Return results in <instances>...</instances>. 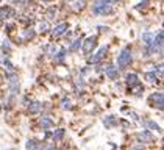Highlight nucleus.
I'll return each instance as SVG.
<instances>
[{
    "instance_id": "29",
    "label": "nucleus",
    "mask_w": 164,
    "mask_h": 150,
    "mask_svg": "<svg viewBox=\"0 0 164 150\" xmlns=\"http://www.w3.org/2000/svg\"><path fill=\"white\" fill-rule=\"evenodd\" d=\"M111 2H114V3H117V2H121V0H111Z\"/></svg>"
},
{
    "instance_id": "15",
    "label": "nucleus",
    "mask_w": 164,
    "mask_h": 150,
    "mask_svg": "<svg viewBox=\"0 0 164 150\" xmlns=\"http://www.w3.org/2000/svg\"><path fill=\"white\" fill-rule=\"evenodd\" d=\"M64 135H66V131L63 130V128H59V130H56L53 133V141H61L63 138H64Z\"/></svg>"
},
{
    "instance_id": "24",
    "label": "nucleus",
    "mask_w": 164,
    "mask_h": 150,
    "mask_svg": "<svg viewBox=\"0 0 164 150\" xmlns=\"http://www.w3.org/2000/svg\"><path fill=\"white\" fill-rule=\"evenodd\" d=\"M39 31H41V33H47V31H49V24H47V22H42V24L39 25Z\"/></svg>"
},
{
    "instance_id": "7",
    "label": "nucleus",
    "mask_w": 164,
    "mask_h": 150,
    "mask_svg": "<svg viewBox=\"0 0 164 150\" xmlns=\"http://www.w3.org/2000/svg\"><path fill=\"white\" fill-rule=\"evenodd\" d=\"M14 16V11L10 8V6H3V8H0V22H5L6 19H10Z\"/></svg>"
},
{
    "instance_id": "22",
    "label": "nucleus",
    "mask_w": 164,
    "mask_h": 150,
    "mask_svg": "<svg viewBox=\"0 0 164 150\" xmlns=\"http://www.w3.org/2000/svg\"><path fill=\"white\" fill-rule=\"evenodd\" d=\"M80 47H81V39H77L74 44L70 45V50H72V52H77V50L80 49Z\"/></svg>"
},
{
    "instance_id": "14",
    "label": "nucleus",
    "mask_w": 164,
    "mask_h": 150,
    "mask_svg": "<svg viewBox=\"0 0 164 150\" xmlns=\"http://www.w3.org/2000/svg\"><path fill=\"white\" fill-rule=\"evenodd\" d=\"M139 83V78H138V75L136 73H128L127 75V84L131 88V86H134V84H138Z\"/></svg>"
},
{
    "instance_id": "26",
    "label": "nucleus",
    "mask_w": 164,
    "mask_h": 150,
    "mask_svg": "<svg viewBox=\"0 0 164 150\" xmlns=\"http://www.w3.org/2000/svg\"><path fill=\"white\" fill-rule=\"evenodd\" d=\"M63 106H64V109H69V108L72 106V103H70L67 99H64V100H63Z\"/></svg>"
},
{
    "instance_id": "32",
    "label": "nucleus",
    "mask_w": 164,
    "mask_h": 150,
    "mask_svg": "<svg viewBox=\"0 0 164 150\" xmlns=\"http://www.w3.org/2000/svg\"><path fill=\"white\" fill-rule=\"evenodd\" d=\"M0 2H2V0H0Z\"/></svg>"
},
{
    "instance_id": "28",
    "label": "nucleus",
    "mask_w": 164,
    "mask_h": 150,
    "mask_svg": "<svg viewBox=\"0 0 164 150\" xmlns=\"http://www.w3.org/2000/svg\"><path fill=\"white\" fill-rule=\"evenodd\" d=\"M14 2H16V3H19V2H24V0H14Z\"/></svg>"
},
{
    "instance_id": "27",
    "label": "nucleus",
    "mask_w": 164,
    "mask_h": 150,
    "mask_svg": "<svg viewBox=\"0 0 164 150\" xmlns=\"http://www.w3.org/2000/svg\"><path fill=\"white\" fill-rule=\"evenodd\" d=\"M149 5V0H144L142 3H139L138 6H136V9H141V8H144V6H147Z\"/></svg>"
},
{
    "instance_id": "31",
    "label": "nucleus",
    "mask_w": 164,
    "mask_h": 150,
    "mask_svg": "<svg viewBox=\"0 0 164 150\" xmlns=\"http://www.w3.org/2000/svg\"><path fill=\"white\" fill-rule=\"evenodd\" d=\"M44 2H50V0H44Z\"/></svg>"
},
{
    "instance_id": "11",
    "label": "nucleus",
    "mask_w": 164,
    "mask_h": 150,
    "mask_svg": "<svg viewBox=\"0 0 164 150\" xmlns=\"http://www.w3.org/2000/svg\"><path fill=\"white\" fill-rule=\"evenodd\" d=\"M53 125H55V122H53L50 117H41V120H39V127L44 128V130H49V128H52Z\"/></svg>"
},
{
    "instance_id": "23",
    "label": "nucleus",
    "mask_w": 164,
    "mask_h": 150,
    "mask_svg": "<svg viewBox=\"0 0 164 150\" xmlns=\"http://www.w3.org/2000/svg\"><path fill=\"white\" fill-rule=\"evenodd\" d=\"M147 125H149V128H152V130H158V131H161L159 125L156 124V122H153V120H149V122H147Z\"/></svg>"
},
{
    "instance_id": "13",
    "label": "nucleus",
    "mask_w": 164,
    "mask_h": 150,
    "mask_svg": "<svg viewBox=\"0 0 164 150\" xmlns=\"http://www.w3.org/2000/svg\"><path fill=\"white\" fill-rule=\"evenodd\" d=\"M103 124L106 128H111V127H116L117 125V117L116 116H106L103 119Z\"/></svg>"
},
{
    "instance_id": "21",
    "label": "nucleus",
    "mask_w": 164,
    "mask_h": 150,
    "mask_svg": "<svg viewBox=\"0 0 164 150\" xmlns=\"http://www.w3.org/2000/svg\"><path fill=\"white\" fill-rule=\"evenodd\" d=\"M2 50H3V52H10V50H11V44H10V41H8V39H5V41L2 42Z\"/></svg>"
},
{
    "instance_id": "19",
    "label": "nucleus",
    "mask_w": 164,
    "mask_h": 150,
    "mask_svg": "<svg viewBox=\"0 0 164 150\" xmlns=\"http://www.w3.org/2000/svg\"><path fill=\"white\" fill-rule=\"evenodd\" d=\"M24 38H25V39H33V38H34V30H31V28H27L25 33H24Z\"/></svg>"
},
{
    "instance_id": "4",
    "label": "nucleus",
    "mask_w": 164,
    "mask_h": 150,
    "mask_svg": "<svg viewBox=\"0 0 164 150\" xmlns=\"http://www.w3.org/2000/svg\"><path fill=\"white\" fill-rule=\"evenodd\" d=\"M8 83H10V91L11 94H16L19 92V77H17L16 73H10L8 75Z\"/></svg>"
},
{
    "instance_id": "1",
    "label": "nucleus",
    "mask_w": 164,
    "mask_h": 150,
    "mask_svg": "<svg viewBox=\"0 0 164 150\" xmlns=\"http://www.w3.org/2000/svg\"><path fill=\"white\" fill-rule=\"evenodd\" d=\"M92 13L95 16H106L113 13V5L108 2V0H97L94 3V9Z\"/></svg>"
},
{
    "instance_id": "25",
    "label": "nucleus",
    "mask_w": 164,
    "mask_h": 150,
    "mask_svg": "<svg viewBox=\"0 0 164 150\" xmlns=\"http://www.w3.org/2000/svg\"><path fill=\"white\" fill-rule=\"evenodd\" d=\"M3 64H5V67H8L10 70H13V72H14V66L11 64V61H10V60H5V61H3Z\"/></svg>"
},
{
    "instance_id": "8",
    "label": "nucleus",
    "mask_w": 164,
    "mask_h": 150,
    "mask_svg": "<svg viewBox=\"0 0 164 150\" xmlns=\"http://www.w3.org/2000/svg\"><path fill=\"white\" fill-rule=\"evenodd\" d=\"M67 28H69V24L67 22H63V24H59V25H56L55 27V30H53V38H59L61 34H64L66 31H67Z\"/></svg>"
},
{
    "instance_id": "2",
    "label": "nucleus",
    "mask_w": 164,
    "mask_h": 150,
    "mask_svg": "<svg viewBox=\"0 0 164 150\" xmlns=\"http://www.w3.org/2000/svg\"><path fill=\"white\" fill-rule=\"evenodd\" d=\"M131 61H133V56H131L130 49H124L119 53V56H117V64H119V69H127L131 64Z\"/></svg>"
},
{
    "instance_id": "18",
    "label": "nucleus",
    "mask_w": 164,
    "mask_h": 150,
    "mask_svg": "<svg viewBox=\"0 0 164 150\" xmlns=\"http://www.w3.org/2000/svg\"><path fill=\"white\" fill-rule=\"evenodd\" d=\"M64 56H66V50H59L55 55V60H56V63H63L64 61Z\"/></svg>"
},
{
    "instance_id": "12",
    "label": "nucleus",
    "mask_w": 164,
    "mask_h": 150,
    "mask_svg": "<svg viewBox=\"0 0 164 150\" xmlns=\"http://www.w3.org/2000/svg\"><path fill=\"white\" fill-rule=\"evenodd\" d=\"M41 109H42V103L41 102H31L30 106H28L30 114H38V112H41Z\"/></svg>"
},
{
    "instance_id": "17",
    "label": "nucleus",
    "mask_w": 164,
    "mask_h": 150,
    "mask_svg": "<svg viewBox=\"0 0 164 150\" xmlns=\"http://www.w3.org/2000/svg\"><path fill=\"white\" fill-rule=\"evenodd\" d=\"M153 36H155L153 33H149V31H147V33H144V34H142V41L149 45V44L153 41Z\"/></svg>"
},
{
    "instance_id": "6",
    "label": "nucleus",
    "mask_w": 164,
    "mask_h": 150,
    "mask_svg": "<svg viewBox=\"0 0 164 150\" xmlns=\"http://www.w3.org/2000/svg\"><path fill=\"white\" fill-rule=\"evenodd\" d=\"M106 53H108V47L106 45H103V47H100V49L95 52V55H94V58H92V64H98L100 61H102L105 56H106Z\"/></svg>"
},
{
    "instance_id": "3",
    "label": "nucleus",
    "mask_w": 164,
    "mask_h": 150,
    "mask_svg": "<svg viewBox=\"0 0 164 150\" xmlns=\"http://www.w3.org/2000/svg\"><path fill=\"white\" fill-rule=\"evenodd\" d=\"M95 44H97V38H95V36H89V38H86V41L81 44V45H83V53H85V55H89L91 52L94 50Z\"/></svg>"
},
{
    "instance_id": "10",
    "label": "nucleus",
    "mask_w": 164,
    "mask_h": 150,
    "mask_svg": "<svg viewBox=\"0 0 164 150\" xmlns=\"http://www.w3.org/2000/svg\"><path fill=\"white\" fill-rule=\"evenodd\" d=\"M105 73L108 75V78H111V80H116L117 77H119V70H117L116 66H106Z\"/></svg>"
},
{
    "instance_id": "16",
    "label": "nucleus",
    "mask_w": 164,
    "mask_h": 150,
    "mask_svg": "<svg viewBox=\"0 0 164 150\" xmlns=\"http://www.w3.org/2000/svg\"><path fill=\"white\" fill-rule=\"evenodd\" d=\"M25 147L27 148H38L39 147V142H38V141H36V139H28V141H27V144H25Z\"/></svg>"
},
{
    "instance_id": "5",
    "label": "nucleus",
    "mask_w": 164,
    "mask_h": 150,
    "mask_svg": "<svg viewBox=\"0 0 164 150\" xmlns=\"http://www.w3.org/2000/svg\"><path fill=\"white\" fill-rule=\"evenodd\" d=\"M162 92H155L152 94V96L149 97V102H150V105L153 106H158V109H162Z\"/></svg>"
},
{
    "instance_id": "20",
    "label": "nucleus",
    "mask_w": 164,
    "mask_h": 150,
    "mask_svg": "<svg viewBox=\"0 0 164 150\" xmlns=\"http://www.w3.org/2000/svg\"><path fill=\"white\" fill-rule=\"evenodd\" d=\"M86 6V0H77V3H75V11H80V9H83Z\"/></svg>"
},
{
    "instance_id": "30",
    "label": "nucleus",
    "mask_w": 164,
    "mask_h": 150,
    "mask_svg": "<svg viewBox=\"0 0 164 150\" xmlns=\"http://www.w3.org/2000/svg\"><path fill=\"white\" fill-rule=\"evenodd\" d=\"M66 2H75V0H66Z\"/></svg>"
},
{
    "instance_id": "9",
    "label": "nucleus",
    "mask_w": 164,
    "mask_h": 150,
    "mask_svg": "<svg viewBox=\"0 0 164 150\" xmlns=\"http://www.w3.org/2000/svg\"><path fill=\"white\" fill-rule=\"evenodd\" d=\"M138 139L144 144H149V142H153L155 141V138H153V135L150 133V131H141V133L138 135Z\"/></svg>"
}]
</instances>
